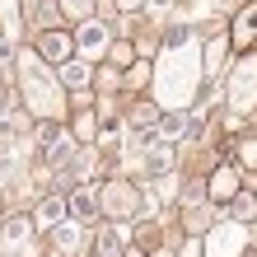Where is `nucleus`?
I'll return each mask as SVG.
<instances>
[{
    "instance_id": "f257e3e1",
    "label": "nucleus",
    "mask_w": 257,
    "mask_h": 257,
    "mask_svg": "<svg viewBox=\"0 0 257 257\" xmlns=\"http://www.w3.org/2000/svg\"><path fill=\"white\" fill-rule=\"evenodd\" d=\"M201 42L196 38H178V42H164L159 52V70H155V89H159V108L164 112H187L192 94L201 89Z\"/></svg>"
},
{
    "instance_id": "f03ea898",
    "label": "nucleus",
    "mask_w": 257,
    "mask_h": 257,
    "mask_svg": "<svg viewBox=\"0 0 257 257\" xmlns=\"http://www.w3.org/2000/svg\"><path fill=\"white\" fill-rule=\"evenodd\" d=\"M19 89H24L28 112H33L38 122H47V117H52V122H61V112H66V103H61V80H52V70L42 66L38 47L19 56Z\"/></svg>"
},
{
    "instance_id": "7ed1b4c3",
    "label": "nucleus",
    "mask_w": 257,
    "mask_h": 257,
    "mask_svg": "<svg viewBox=\"0 0 257 257\" xmlns=\"http://www.w3.org/2000/svg\"><path fill=\"white\" fill-rule=\"evenodd\" d=\"M206 257H238L248 248V224L243 220H220V224H210L206 229Z\"/></svg>"
},
{
    "instance_id": "20e7f679",
    "label": "nucleus",
    "mask_w": 257,
    "mask_h": 257,
    "mask_svg": "<svg viewBox=\"0 0 257 257\" xmlns=\"http://www.w3.org/2000/svg\"><path fill=\"white\" fill-rule=\"evenodd\" d=\"M98 210H103L112 224L136 220V215H141V192H136L131 183H103V192H98Z\"/></svg>"
},
{
    "instance_id": "39448f33",
    "label": "nucleus",
    "mask_w": 257,
    "mask_h": 257,
    "mask_svg": "<svg viewBox=\"0 0 257 257\" xmlns=\"http://www.w3.org/2000/svg\"><path fill=\"white\" fill-rule=\"evenodd\" d=\"M229 108L234 112H252L257 108V56H243L229 75Z\"/></svg>"
},
{
    "instance_id": "423d86ee",
    "label": "nucleus",
    "mask_w": 257,
    "mask_h": 257,
    "mask_svg": "<svg viewBox=\"0 0 257 257\" xmlns=\"http://www.w3.org/2000/svg\"><path fill=\"white\" fill-rule=\"evenodd\" d=\"M108 47H112V33H108V28L80 19V28H75V52H80L84 61H98V56H108Z\"/></svg>"
},
{
    "instance_id": "0eeeda50",
    "label": "nucleus",
    "mask_w": 257,
    "mask_h": 257,
    "mask_svg": "<svg viewBox=\"0 0 257 257\" xmlns=\"http://www.w3.org/2000/svg\"><path fill=\"white\" fill-rule=\"evenodd\" d=\"M33 215H14L0 224V257H14V252H28V238H33Z\"/></svg>"
},
{
    "instance_id": "6e6552de",
    "label": "nucleus",
    "mask_w": 257,
    "mask_h": 257,
    "mask_svg": "<svg viewBox=\"0 0 257 257\" xmlns=\"http://www.w3.org/2000/svg\"><path fill=\"white\" fill-rule=\"evenodd\" d=\"M66 210H70V220L94 224V220H98V192H89V187L70 192V196H66Z\"/></svg>"
},
{
    "instance_id": "1a4fd4ad",
    "label": "nucleus",
    "mask_w": 257,
    "mask_h": 257,
    "mask_svg": "<svg viewBox=\"0 0 257 257\" xmlns=\"http://www.w3.org/2000/svg\"><path fill=\"white\" fill-rule=\"evenodd\" d=\"M80 238H84V224H80V220H61V224H52V243H56V252H61V257L80 252Z\"/></svg>"
},
{
    "instance_id": "9d476101",
    "label": "nucleus",
    "mask_w": 257,
    "mask_h": 257,
    "mask_svg": "<svg viewBox=\"0 0 257 257\" xmlns=\"http://www.w3.org/2000/svg\"><path fill=\"white\" fill-rule=\"evenodd\" d=\"M70 215V210H66V196H42V201H38V210H33V224H38V229H52V224H61Z\"/></svg>"
},
{
    "instance_id": "9b49d317",
    "label": "nucleus",
    "mask_w": 257,
    "mask_h": 257,
    "mask_svg": "<svg viewBox=\"0 0 257 257\" xmlns=\"http://www.w3.org/2000/svg\"><path fill=\"white\" fill-rule=\"evenodd\" d=\"M234 192H238V169L220 164V169H215V178H210V187H206V196H210V201H229Z\"/></svg>"
},
{
    "instance_id": "f8f14e48",
    "label": "nucleus",
    "mask_w": 257,
    "mask_h": 257,
    "mask_svg": "<svg viewBox=\"0 0 257 257\" xmlns=\"http://www.w3.org/2000/svg\"><path fill=\"white\" fill-rule=\"evenodd\" d=\"M252 38H257V0L234 19V28H229V42L234 47H252Z\"/></svg>"
},
{
    "instance_id": "ddd939ff",
    "label": "nucleus",
    "mask_w": 257,
    "mask_h": 257,
    "mask_svg": "<svg viewBox=\"0 0 257 257\" xmlns=\"http://www.w3.org/2000/svg\"><path fill=\"white\" fill-rule=\"evenodd\" d=\"M70 47H75V42H70L66 33H42V38H38V56H42V61H56V66L70 56Z\"/></svg>"
},
{
    "instance_id": "4468645a",
    "label": "nucleus",
    "mask_w": 257,
    "mask_h": 257,
    "mask_svg": "<svg viewBox=\"0 0 257 257\" xmlns=\"http://www.w3.org/2000/svg\"><path fill=\"white\" fill-rule=\"evenodd\" d=\"M89 66H94V61H84V56H80V61H70V56H66L61 70H56V80H61L66 89H84L89 84Z\"/></svg>"
},
{
    "instance_id": "2eb2a0df",
    "label": "nucleus",
    "mask_w": 257,
    "mask_h": 257,
    "mask_svg": "<svg viewBox=\"0 0 257 257\" xmlns=\"http://www.w3.org/2000/svg\"><path fill=\"white\" fill-rule=\"evenodd\" d=\"M224 210H229V220H243V224H252L257 220V201L248 192H234L229 201H224Z\"/></svg>"
},
{
    "instance_id": "dca6fc26",
    "label": "nucleus",
    "mask_w": 257,
    "mask_h": 257,
    "mask_svg": "<svg viewBox=\"0 0 257 257\" xmlns=\"http://www.w3.org/2000/svg\"><path fill=\"white\" fill-rule=\"evenodd\" d=\"M94 131H98L94 112H80V117H75V141H94Z\"/></svg>"
},
{
    "instance_id": "f3484780",
    "label": "nucleus",
    "mask_w": 257,
    "mask_h": 257,
    "mask_svg": "<svg viewBox=\"0 0 257 257\" xmlns=\"http://www.w3.org/2000/svg\"><path fill=\"white\" fill-rule=\"evenodd\" d=\"M108 56H112V66H131V61H136L131 42H112V47H108Z\"/></svg>"
},
{
    "instance_id": "a211bd4d",
    "label": "nucleus",
    "mask_w": 257,
    "mask_h": 257,
    "mask_svg": "<svg viewBox=\"0 0 257 257\" xmlns=\"http://www.w3.org/2000/svg\"><path fill=\"white\" fill-rule=\"evenodd\" d=\"M61 10L70 19H89V10H94V0H61Z\"/></svg>"
},
{
    "instance_id": "6ab92c4d",
    "label": "nucleus",
    "mask_w": 257,
    "mask_h": 257,
    "mask_svg": "<svg viewBox=\"0 0 257 257\" xmlns=\"http://www.w3.org/2000/svg\"><path fill=\"white\" fill-rule=\"evenodd\" d=\"M150 80V66H131V75H126V84H145Z\"/></svg>"
},
{
    "instance_id": "aec40b11",
    "label": "nucleus",
    "mask_w": 257,
    "mask_h": 257,
    "mask_svg": "<svg viewBox=\"0 0 257 257\" xmlns=\"http://www.w3.org/2000/svg\"><path fill=\"white\" fill-rule=\"evenodd\" d=\"M238 155H243V164H248V169H257V141H248L243 150H238Z\"/></svg>"
},
{
    "instance_id": "412c9836",
    "label": "nucleus",
    "mask_w": 257,
    "mask_h": 257,
    "mask_svg": "<svg viewBox=\"0 0 257 257\" xmlns=\"http://www.w3.org/2000/svg\"><path fill=\"white\" fill-rule=\"evenodd\" d=\"M183 257H206V252H201V243H196V238H187V243H183Z\"/></svg>"
},
{
    "instance_id": "4be33fe9",
    "label": "nucleus",
    "mask_w": 257,
    "mask_h": 257,
    "mask_svg": "<svg viewBox=\"0 0 257 257\" xmlns=\"http://www.w3.org/2000/svg\"><path fill=\"white\" fill-rule=\"evenodd\" d=\"M117 5H122V10H141L145 0H117Z\"/></svg>"
},
{
    "instance_id": "5701e85b",
    "label": "nucleus",
    "mask_w": 257,
    "mask_h": 257,
    "mask_svg": "<svg viewBox=\"0 0 257 257\" xmlns=\"http://www.w3.org/2000/svg\"><path fill=\"white\" fill-rule=\"evenodd\" d=\"M155 257H173V252H164V248H159V252H155Z\"/></svg>"
}]
</instances>
